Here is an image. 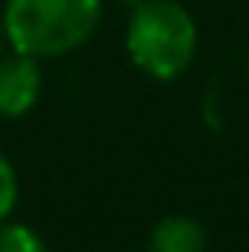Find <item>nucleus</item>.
<instances>
[{
    "label": "nucleus",
    "mask_w": 249,
    "mask_h": 252,
    "mask_svg": "<svg viewBox=\"0 0 249 252\" xmlns=\"http://www.w3.org/2000/svg\"><path fill=\"white\" fill-rule=\"evenodd\" d=\"M0 16L6 45L45 61L70 55L96 35L102 0H6Z\"/></svg>",
    "instance_id": "1"
},
{
    "label": "nucleus",
    "mask_w": 249,
    "mask_h": 252,
    "mask_svg": "<svg viewBox=\"0 0 249 252\" xmlns=\"http://www.w3.org/2000/svg\"><path fill=\"white\" fill-rule=\"evenodd\" d=\"M124 48L141 74L154 80H176L195 61L198 26L176 0H141L131 10Z\"/></svg>",
    "instance_id": "2"
},
{
    "label": "nucleus",
    "mask_w": 249,
    "mask_h": 252,
    "mask_svg": "<svg viewBox=\"0 0 249 252\" xmlns=\"http://www.w3.org/2000/svg\"><path fill=\"white\" fill-rule=\"evenodd\" d=\"M42 64L32 55H3L0 58V118H19L42 96Z\"/></svg>",
    "instance_id": "3"
},
{
    "label": "nucleus",
    "mask_w": 249,
    "mask_h": 252,
    "mask_svg": "<svg viewBox=\"0 0 249 252\" xmlns=\"http://www.w3.org/2000/svg\"><path fill=\"white\" fill-rule=\"evenodd\" d=\"M150 252H205L208 249V233L201 220L188 214H166L154 223L147 240Z\"/></svg>",
    "instance_id": "4"
},
{
    "label": "nucleus",
    "mask_w": 249,
    "mask_h": 252,
    "mask_svg": "<svg viewBox=\"0 0 249 252\" xmlns=\"http://www.w3.org/2000/svg\"><path fill=\"white\" fill-rule=\"evenodd\" d=\"M0 252H48V246L29 223H19L6 217L0 223Z\"/></svg>",
    "instance_id": "5"
},
{
    "label": "nucleus",
    "mask_w": 249,
    "mask_h": 252,
    "mask_svg": "<svg viewBox=\"0 0 249 252\" xmlns=\"http://www.w3.org/2000/svg\"><path fill=\"white\" fill-rule=\"evenodd\" d=\"M16 198H19V179H16V169L13 163L0 154V223L13 214L16 208Z\"/></svg>",
    "instance_id": "6"
},
{
    "label": "nucleus",
    "mask_w": 249,
    "mask_h": 252,
    "mask_svg": "<svg viewBox=\"0 0 249 252\" xmlns=\"http://www.w3.org/2000/svg\"><path fill=\"white\" fill-rule=\"evenodd\" d=\"M3 42H6V32H3V16H0V48H3Z\"/></svg>",
    "instance_id": "7"
}]
</instances>
